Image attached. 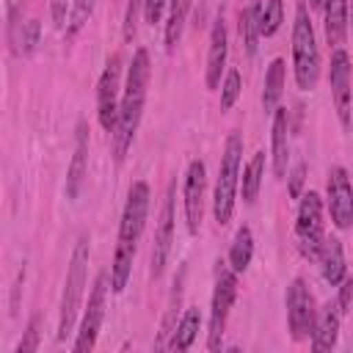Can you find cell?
Wrapping results in <instances>:
<instances>
[{
	"mask_svg": "<svg viewBox=\"0 0 353 353\" xmlns=\"http://www.w3.org/2000/svg\"><path fill=\"white\" fill-rule=\"evenodd\" d=\"M149 52L141 47L132 55V63L127 69V83L119 97V113H116V127H113V157L116 163H124L132 138L138 132L141 116H143V102H146V85H149Z\"/></svg>",
	"mask_w": 353,
	"mask_h": 353,
	"instance_id": "1",
	"label": "cell"
},
{
	"mask_svg": "<svg viewBox=\"0 0 353 353\" xmlns=\"http://www.w3.org/2000/svg\"><path fill=\"white\" fill-rule=\"evenodd\" d=\"M292 72L301 91H312L320 77V50L314 39V28L309 19V8L301 3L295 6L292 22Z\"/></svg>",
	"mask_w": 353,
	"mask_h": 353,
	"instance_id": "2",
	"label": "cell"
},
{
	"mask_svg": "<svg viewBox=\"0 0 353 353\" xmlns=\"http://www.w3.org/2000/svg\"><path fill=\"white\" fill-rule=\"evenodd\" d=\"M85 270H88V237H77L72 259H69V270H66V284H63V295H61V314H58V342H66V336H72L74 331V320L83 303V292H85Z\"/></svg>",
	"mask_w": 353,
	"mask_h": 353,
	"instance_id": "3",
	"label": "cell"
},
{
	"mask_svg": "<svg viewBox=\"0 0 353 353\" xmlns=\"http://www.w3.org/2000/svg\"><path fill=\"white\" fill-rule=\"evenodd\" d=\"M240 157H243V138L240 132H232L226 138L221 165H218V179L212 190V215L218 226L232 221L234 212V199H237V182H240Z\"/></svg>",
	"mask_w": 353,
	"mask_h": 353,
	"instance_id": "4",
	"label": "cell"
},
{
	"mask_svg": "<svg viewBox=\"0 0 353 353\" xmlns=\"http://www.w3.org/2000/svg\"><path fill=\"white\" fill-rule=\"evenodd\" d=\"M218 273H215V290H212V301H210V331H207V347L218 350L221 347V336L232 312V303L237 298V273L232 268H226L223 262H218Z\"/></svg>",
	"mask_w": 353,
	"mask_h": 353,
	"instance_id": "5",
	"label": "cell"
},
{
	"mask_svg": "<svg viewBox=\"0 0 353 353\" xmlns=\"http://www.w3.org/2000/svg\"><path fill=\"white\" fill-rule=\"evenodd\" d=\"M295 237H298V248L306 259L320 256V248H323V240H325V234H323V199L314 190H306L301 196Z\"/></svg>",
	"mask_w": 353,
	"mask_h": 353,
	"instance_id": "6",
	"label": "cell"
},
{
	"mask_svg": "<svg viewBox=\"0 0 353 353\" xmlns=\"http://www.w3.org/2000/svg\"><path fill=\"white\" fill-rule=\"evenodd\" d=\"M146 215H149V185L132 182L119 221V240H116L119 248H130V251L138 248V240L146 226Z\"/></svg>",
	"mask_w": 353,
	"mask_h": 353,
	"instance_id": "7",
	"label": "cell"
},
{
	"mask_svg": "<svg viewBox=\"0 0 353 353\" xmlns=\"http://www.w3.org/2000/svg\"><path fill=\"white\" fill-rule=\"evenodd\" d=\"M105 298H108V273H99V276L94 279V284H91L88 306H85V312H83L77 336H74V342H72V350H74V353L94 350L97 336H99V328H102V320H105Z\"/></svg>",
	"mask_w": 353,
	"mask_h": 353,
	"instance_id": "8",
	"label": "cell"
},
{
	"mask_svg": "<svg viewBox=\"0 0 353 353\" xmlns=\"http://www.w3.org/2000/svg\"><path fill=\"white\" fill-rule=\"evenodd\" d=\"M314 317H317V306H314L312 290L306 287L303 279H292V284L287 287V323H290V334L295 342L312 334Z\"/></svg>",
	"mask_w": 353,
	"mask_h": 353,
	"instance_id": "9",
	"label": "cell"
},
{
	"mask_svg": "<svg viewBox=\"0 0 353 353\" xmlns=\"http://www.w3.org/2000/svg\"><path fill=\"white\" fill-rule=\"evenodd\" d=\"M119 83H121V55H110V61L102 69V77L97 83V119L102 130L113 132L116 113H119Z\"/></svg>",
	"mask_w": 353,
	"mask_h": 353,
	"instance_id": "10",
	"label": "cell"
},
{
	"mask_svg": "<svg viewBox=\"0 0 353 353\" xmlns=\"http://www.w3.org/2000/svg\"><path fill=\"white\" fill-rule=\"evenodd\" d=\"M204 193H207V168L201 160H190L185 174V221L188 232L196 234L204 218Z\"/></svg>",
	"mask_w": 353,
	"mask_h": 353,
	"instance_id": "11",
	"label": "cell"
},
{
	"mask_svg": "<svg viewBox=\"0 0 353 353\" xmlns=\"http://www.w3.org/2000/svg\"><path fill=\"white\" fill-rule=\"evenodd\" d=\"M171 243H174V182L165 190L157 232H154V243H152V276L154 279H160L163 270H165V262L171 256Z\"/></svg>",
	"mask_w": 353,
	"mask_h": 353,
	"instance_id": "12",
	"label": "cell"
},
{
	"mask_svg": "<svg viewBox=\"0 0 353 353\" xmlns=\"http://www.w3.org/2000/svg\"><path fill=\"white\" fill-rule=\"evenodd\" d=\"M328 210L336 229H347L353 221V188L342 165H334L328 174Z\"/></svg>",
	"mask_w": 353,
	"mask_h": 353,
	"instance_id": "13",
	"label": "cell"
},
{
	"mask_svg": "<svg viewBox=\"0 0 353 353\" xmlns=\"http://www.w3.org/2000/svg\"><path fill=\"white\" fill-rule=\"evenodd\" d=\"M331 94H334L339 121L347 130L350 127V58L342 47H336L331 55Z\"/></svg>",
	"mask_w": 353,
	"mask_h": 353,
	"instance_id": "14",
	"label": "cell"
},
{
	"mask_svg": "<svg viewBox=\"0 0 353 353\" xmlns=\"http://www.w3.org/2000/svg\"><path fill=\"white\" fill-rule=\"evenodd\" d=\"M226 55H229V33H226V22L223 17H218L212 22L210 30V50H207V88H218L221 85V72L226 66Z\"/></svg>",
	"mask_w": 353,
	"mask_h": 353,
	"instance_id": "15",
	"label": "cell"
},
{
	"mask_svg": "<svg viewBox=\"0 0 353 353\" xmlns=\"http://www.w3.org/2000/svg\"><path fill=\"white\" fill-rule=\"evenodd\" d=\"M85 171H88V127H85V121H80L77 138H74V154H72V163L66 171V199H77Z\"/></svg>",
	"mask_w": 353,
	"mask_h": 353,
	"instance_id": "16",
	"label": "cell"
},
{
	"mask_svg": "<svg viewBox=\"0 0 353 353\" xmlns=\"http://www.w3.org/2000/svg\"><path fill=\"white\" fill-rule=\"evenodd\" d=\"M270 146H273V174L279 179H284L287 165H290V119H287V108H276L273 110Z\"/></svg>",
	"mask_w": 353,
	"mask_h": 353,
	"instance_id": "17",
	"label": "cell"
},
{
	"mask_svg": "<svg viewBox=\"0 0 353 353\" xmlns=\"http://www.w3.org/2000/svg\"><path fill=\"white\" fill-rule=\"evenodd\" d=\"M339 320H342V314H339V309H336V303L331 306H325L323 312H317V317H314V325H312V350H317V353H323V350H331L334 345H336V336H339Z\"/></svg>",
	"mask_w": 353,
	"mask_h": 353,
	"instance_id": "18",
	"label": "cell"
},
{
	"mask_svg": "<svg viewBox=\"0 0 353 353\" xmlns=\"http://www.w3.org/2000/svg\"><path fill=\"white\" fill-rule=\"evenodd\" d=\"M320 270H323V279L336 287L345 276H347V265H345V251H342V240L331 237V240H323V248H320Z\"/></svg>",
	"mask_w": 353,
	"mask_h": 353,
	"instance_id": "19",
	"label": "cell"
},
{
	"mask_svg": "<svg viewBox=\"0 0 353 353\" xmlns=\"http://www.w3.org/2000/svg\"><path fill=\"white\" fill-rule=\"evenodd\" d=\"M199 328H201V314H199V306H188L182 320L176 323V328L171 331V342H165V347L171 350H188L196 336H199Z\"/></svg>",
	"mask_w": 353,
	"mask_h": 353,
	"instance_id": "20",
	"label": "cell"
},
{
	"mask_svg": "<svg viewBox=\"0 0 353 353\" xmlns=\"http://www.w3.org/2000/svg\"><path fill=\"white\" fill-rule=\"evenodd\" d=\"M325 39L331 47H339L347 33V0H325Z\"/></svg>",
	"mask_w": 353,
	"mask_h": 353,
	"instance_id": "21",
	"label": "cell"
},
{
	"mask_svg": "<svg viewBox=\"0 0 353 353\" xmlns=\"http://www.w3.org/2000/svg\"><path fill=\"white\" fill-rule=\"evenodd\" d=\"M284 72H287L284 61L281 58H273L270 66H268V72H265V91H262V108H265V113H273L279 108V102H281V94H284Z\"/></svg>",
	"mask_w": 353,
	"mask_h": 353,
	"instance_id": "22",
	"label": "cell"
},
{
	"mask_svg": "<svg viewBox=\"0 0 353 353\" xmlns=\"http://www.w3.org/2000/svg\"><path fill=\"white\" fill-rule=\"evenodd\" d=\"M262 176H265V152H254L251 160L243 168V182H237L240 190H243V201L245 204L256 201L259 188H262Z\"/></svg>",
	"mask_w": 353,
	"mask_h": 353,
	"instance_id": "23",
	"label": "cell"
},
{
	"mask_svg": "<svg viewBox=\"0 0 353 353\" xmlns=\"http://www.w3.org/2000/svg\"><path fill=\"white\" fill-rule=\"evenodd\" d=\"M190 3H193V0H171V3H168V17H165V50H168V52H174L176 44H179V39H182Z\"/></svg>",
	"mask_w": 353,
	"mask_h": 353,
	"instance_id": "24",
	"label": "cell"
},
{
	"mask_svg": "<svg viewBox=\"0 0 353 353\" xmlns=\"http://www.w3.org/2000/svg\"><path fill=\"white\" fill-rule=\"evenodd\" d=\"M251 256H254V234H251L248 226H240L234 232V240H232V248H229V268L234 273H243L251 265Z\"/></svg>",
	"mask_w": 353,
	"mask_h": 353,
	"instance_id": "25",
	"label": "cell"
},
{
	"mask_svg": "<svg viewBox=\"0 0 353 353\" xmlns=\"http://www.w3.org/2000/svg\"><path fill=\"white\" fill-rule=\"evenodd\" d=\"M284 22V3L281 0H265L262 6H256V28L259 36H273Z\"/></svg>",
	"mask_w": 353,
	"mask_h": 353,
	"instance_id": "26",
	"label": "cell"
},
{
	"mask_svg": "<svg viewBox=\"0 0 353 353\" xmlns=\"http://www.w3.org/2000/svg\"><path fill=\"white\" fill-rule=\"evenodd\" d=\"M240 39L245 44V52L248 55H256V44H259V28H256V3L245 6L240 11Z\"/></svg>",
	"mask_w": 353,
	"mask_h": 353,
	"instance_id": "27",
	"label": "cell"
},
{
	"mask_svg": "<svg viewBox=\"0 0 353 353\" xmlns=\"http://www.w3.org/2000/svg\"><path fill=\"white\" fill-rule=\"evenodd\" d=\"M94 6L97 0H72V14L66 19V36L74 39L80 33V28L88 22V17L94 14Z\"/></svg>",
	"mask_w": 353,
	"mask_h": 353,
	"instance_id": "28",
	"label": "cell"
},
{
	"mask_svg": "<svg viewBox=\"0 0 353 353\" xmlns=\"http://www.w3.org/2000/svg\"><path fill=\"white\" fill-rule=\"evenodd\" d=\"M240 91H243L240 72H237V69H229L226 77H223V83H221V110H229V108L237 102Z\"/></svg>",
	"mask_w": 353,
	"mask_h": 353,
	"instance_id": "29",
	"label": "cell"
},
{
	"mask_svg": "<svg viewBox=\"0 0 353 353\" xmlns=\"http://www.w3.org/2000/svg\"><path fill=\"white\" fill-rule=\"evenodd\" d=\"M143 11V0H130L127 3V11H124V22H121V33H124V41H132L135 39V30H138V17Z\"/></svg>",
	"mask_w": 353,
	"mask_h": 353,
	"instance_id": "30",
	"label": "cell"
},
{
	"mask_svg": "<svg viewBox=\"0 0 353 353\" xmlns=\"http://www.w3.org/2000/svg\"><path fill=\"white\" fill-rule=\"evenodd\" d=\"M17 350H19V353H25V350H39V314H33V317H30L28 331H25V336L19 339Z\"/></svg>",
	"mask_w": 353,
	"mask_h": 353,
	"instance_id": "31",
	"label": "cell"
},
{
	"mask_svg": "<svg viewBox=\"0 0 353 353\" xmlns=\"http://www.w3.org/2000/svg\"><path fill=\"white\" fill-rule=\"evenodd\" d=\"M339 298H336V309H339V314H347L350 312V298H353V279H342L339 284Z\"/></svg>",
	"mask_w": 353,
	"mask_h": 353,
	"instance_id": "32",
	"label": "cell"
},
{
	"mask_svg": "<svg viewBox=\"0 0 353 353\" xmlns=\"http://www.w3.org/2000/svg\"><path fill=\"white\" fill-rule=\"evenodd\" d=\"M165 6H168V0H143V19L149 25H157L163 19Z\"/></svg>",
	"mask_w": 353,
	"mask_h": 353,
	"instance_id": "33",
	"label": "cell"
},
{
	"mask_svg": "<svg viewBox=\"0 0 353 353\" xmlns=\"http://www.w3.org/2000/svg\"><path fill=\"white\" fill-rule=\"evenodd\" d=\"M303 179H306V165H303V163H298V165L292 168V174H290V196H292V199H298V196H301Z\"/></svg>",
	"mask_w": 353,
	"mask_h": 353,
	"instance_id": "34",
	"label": "cell"
},
{
	"mask_svg": "<svg viewBox=\"0 0 353 353\" xmlns=\"http://www.w3.org/2000/svg\"><path fill=\"white\" fill-rule=\"evenodd\" d=\"M50 11H52V22H55V28H66L69 0H50Z\"/></svg>",
	"mask_w": 353,
	"mask_h": 353,
	"instance_id": "35",
	"label": "cell"
},
{
	"mask_svg": "<svg viewBox=\"0 0 353 353\" xmlns=\"http://www.w3.org/2000/svg\"><path fill=\"white\" fill-rule=\"evenodd\" d=\"M309 6H312V8H323V6H325V0H309Z\"/></svg>",
	"mask_w": 353,
	"mask_h": 353,
	"instance_id": "36",
	"label": "cell"
}]
</instances>
